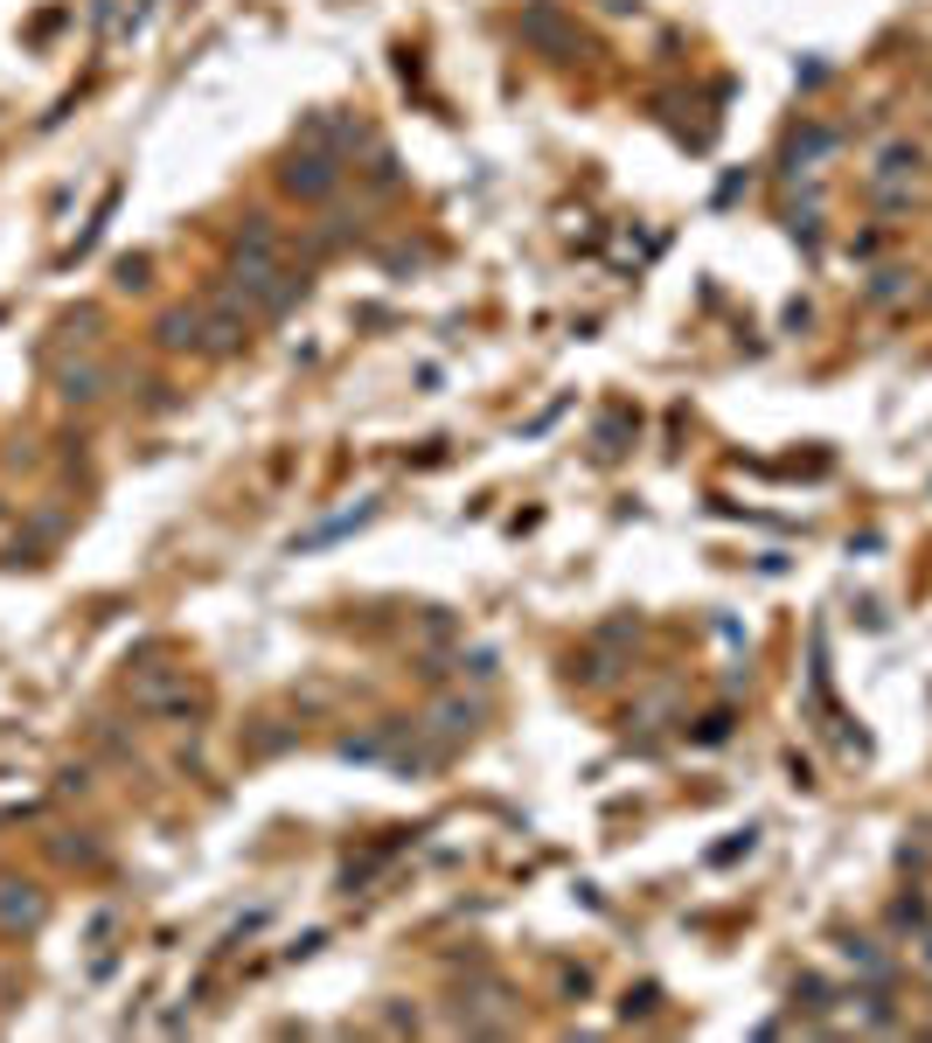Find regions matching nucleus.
Segmentation results:
<instances>
[{
  "mask_svg": "<svg viewBox=\"0 0 932 1043\" xmlns=\"http://www.w3.org/2000/svg\"><path fill=\"white\" fill-rule=\"evenodd\" d=\"M334 181H342V153H327V146H306L286 161V189L293 195H334Z\"/></svg>",
  "mask_w": 932,
  "mask_h": 1043,
  "instance_id": "nucleus-1",
  "label": "nucleus"
}]
</instances>
